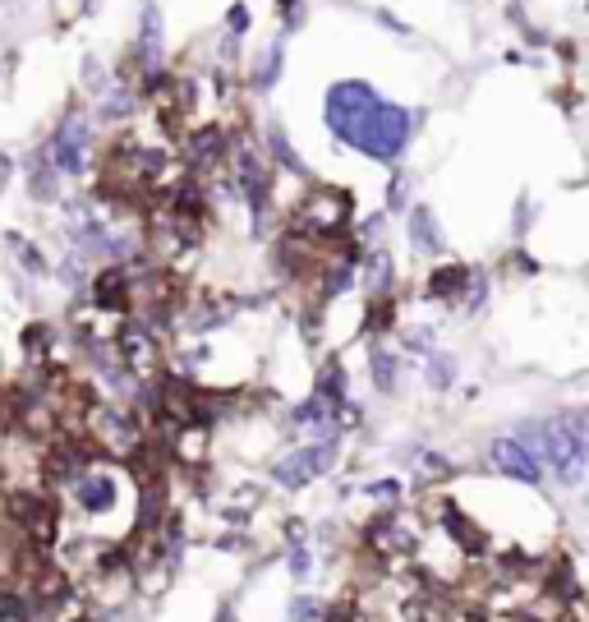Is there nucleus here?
I'll return each instance as SVG.
<instances>
[{"label":"nucleus","instance_id":"obj_1","mask_svg":"<svg viewBox=\"0 0 589 622\" xmlns=\"http://www.w3.org/2000/svg\"><path fill=\"white\" fill-rule=\"evenodd\" d=\"M323 121L341 143H350L355 152H364V158L382 167H397L415 134V111L378 97L369 79H336L327 88Z\"/></svg>","mask_w":589,"mask_h":622},{"label":"nucleus","instance_id":"obj_2","mask_svg":"<svg viewBox=\"0 0 589 622\" xmlns=\"http://www.w3.org/2000/svg\"><path fill=\"white\" fill-rule=\"evenodd\" d=\"M516 434L530 443V452L548 465V471L558 475V484H567V489L585 484V475H589V443L571 429L562 415L539 419V424H521Z\"/></svg>","mask_w":589,"mask_h":622},{"label":"nucleus","instance_id":"obj_3","mask_svg":"<svg viewBox=\"0 0 589 622\" xmlns=\"http://www.w3.org/2000/svg\"><path fill=\"white\" fill-rule=\"evenodd\" d=\"M88 152H93V111H84V106H65V115L56 121V130H51V143H47V158H51V167L56 171H65V176H78L88 167Z\"/></svg>","mask_w":589,"mask_h":622},{"label":"nucleus","instance_id":"obj_4","mask_svg":"<svg viewBox=\"0 0 589 622\" xmlns=\"http://www.w3.org/2000/svg\"><path fill=\"white\" fill-rule=\"evenodd\" d=\"M336 465V438H318V443H304L295 452H286L277 465H272V480L281 489H304L313 480H323Z\"/></svg>","mask_w":589,"mask_h":622},{"label":"nucleus","instance_id":"obj_5","mask_svg":"<svg viewBox=\"0 0 589 622\" xmlns=\"http://www.w3.org/2000/svg\"><path fill=\"white\" fill-rule=\"evenodd\" d=\"M488 465L506 480H521V484H543V461L530 452V443L521 434H497L488 438Z\"/></svg>","mask_w":589,"mask_h":622},{"label":"nucleus","instance_id":"obj_6","mask_svg":"<svg viewBox=\"0 0 589 622\" xmlns=\"http://www.w3.org/2000/svg\"><path fill=\"white\" fill-rule=\"evenodd\" d=\"M281 69H286V32H277L272 42L249 60V74H245V88L249 93H258V97H267L272 88L281 84Z\"/></svg>","mask_w":589,"mask_h":622},{"label":"nucleus","instance_id":"obj_7","mask_svg":"<svg viewBox=\"0 0 589 622\" xmlns=\"http://www.w3.org/2000/svg\"><path fill=\"white\" fill-rule=\"evenodd\" d=\"M369 544H373V554H382V558H410L415 535L406 530L401 517H378L369 526Z\"/></svg>","mask_w":589,"mask_h":622},{"label":"nucleus","instance_id":"obj_8","mask_svg":"<svg viewBox=\"0 0 589 622\" xmlns=\"http://www.w3.org/2000/svg\"><path fill=\"white\" fill-rule=\"evenodd\" d=\"M391 277H397V267H391V254L387 249H369L360 258V282H364V295L369 300H391Z\"/></svg>","mask_w":589,"mask_h":622},{"label":"nucleus","instance_id":"obj_9","mask_svg":"<svg viewBox=\"0 0 589 622\" xmlns=\"http://www.w3.org/2000/svg\"><path fill=\"white\" fill-rule=\"evenodd\" d=\"M469 282H475V272H469L465 263H442L433 272V282H428V295L433 300H456V295L469 291Z\"/></svg>","mask_w":589,"mask_h":622},{"label":"nucleus","instance_id":"obj_10","mask_svg":"<svg viewBox=\"0 0 589 622\" xmlns=\"http://www.w3.org/2000/svg\"><path fill=\"white\" fill-rule=\"evenodd\" d=\"M406 226H410V240H415V249H424V254H442V236H438L433 212H428V208H415Z\"/></svg>","mask_w":589,"mask_h":622},{"label":"nucleus","instance_id":"obj_11","mask_svg":"<svg viewBox=\"0 0 589 622\" xmlns=\"http://www.w3.org/2000/svg\"><path fill=\"white\" fill-rule=\"evenodd\" d=\"M369 369H373V383L382 387V392H397V351L369 346Z\"/></svg>","mask_w":589,"mask_h":622},{"label":"nucleus","instance_id":"obj_12","mask_svg":"<svg viewBox=\"0 0 589 622\" xmlns=\"http://www.w3.org/2000/svg\"><path fill=\"white\" fill-rule=\"evenodd\" d=\"M78 84H84V93L102 97V93L115 84V74H106V65H102L97 56H84V79H78Z\"/></svg>","mask_w":589,"mask_h":622},{"label":"nucleus","instance_id":"obj_13","mask_svg":"<svg viewBox=\"0 0 589 622\" xmlns=\"http://www.w3.org/2000/svg\"><path fill=\"white\" fill-rule=\"evenodd\" d=\"M428 383H433V387H451L456 383V360L451 356H428Z\"/></svg>","mask_w":589,"mask_h":622},{"label":"nucleus","instance_id":"obj_14","mask_svg":"<svg viewBox=\"0 0 589 622\" xmlns=\"http://www.w3.org/2000/svg\"><path fill=\"white\" fill-rule=\"evenodd\" d=\"M249 28H254V14H249V5H230V10H226V19H221V32H230V37H249Z\"/></svg>","mask_w":589,"mask_h":622},{"label":"nucleus","instance_id":"obj_15","mask_svg":"<svg viewBox=\"0 0 589 622\" xmlns=\"http://www.w3.org/2000/svg\"><path fill=\"white\" fill-rule=\"evenodd\" d=\"M406 199H410V176L397 171V176H391V189H387V208H391V212H401Z\"/></svg>","mask_w":589,"mask_h":622},{"label":"nucleus","instance_id":"obj_16","mask_svg":"<svg viewBox=\"0 0 589 622\" xmlns=\"http://www.w3.org/2000/svg\"><path fill=\"white\" fill-rule=\"evenodd\" d=\"M406 351H419V356H433V337H428V328H410V337H401Z\"/></svg>","mask_w":589,"mask_h":622},{"label":"nucleus","instance_id":"obj_17","mask_svg":"<svg viewBox=\"0 0 589 622\" xmlns=\"http://www.w3.org/2000/svg\"><path fill=\"white\" fill-rule=\"evenodd\" d=\"M562 419H567V424H571V429H576V434H580V438L589 443V406H576V410H567Z\"/></svg>","mask_w":589,"mask_h":622},{"label":"nucleus","instance_id":"obj_18","mask_svg":"<svg viewBox=\"0 0 589 622\" xmlns=\"http://www.w3.org/2000/svg\"><path fill=\"white\" fill-rule=\"evenodd\" d=\"M299 5H304V0H277V10H281V14H290V10H299Z\"/></svg>","mask_w":589,"mask_h":622},{"label":"nucleus","instance_id":"obj_19","mask_svg":"<svg viewBox=\"0 0 589 622\" xmlns=\"http://www.w3.org/2000/svg\"><path fill=\"white\" fill-rule=\"evenodd\" d=\"M97 5H102V0H84V5H78V14H97Z\"/></svg>","mask_w":589,"mask_h":622}]
</instances>
